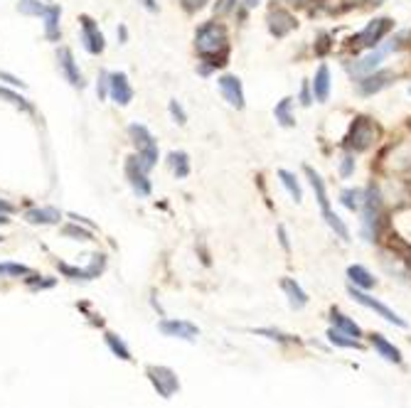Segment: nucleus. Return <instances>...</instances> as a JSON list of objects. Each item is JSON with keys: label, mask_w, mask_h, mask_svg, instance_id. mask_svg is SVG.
<instances>
[{"label": "nucleus", "mask_w": 411, "mask_h": 408, "mask_svg": "<svg viewBox=\"0 0 411 408\" xmlns=\"http://www.w3.org/2000/svg\"><path fill=\"white\" fill-rule=\"evenodd\" d=\"M195 49L199 57H227L229 52V37L222 23H202L195 32Z\"/></svg>", "instance_id": "obj_1"}, {"label": "nucleus", "mask_w": 411, "mask_h": 408, "mask_svg": "<svg viewBox=\"0 0 411 408\" xmlns=\"http://www.w3.org/2000/svg\"><path fill=\"white\" fill-rule=\"evenodd\" d=\"M305 175H308L310 187H313V192H315V200H318V204H320V212H323L325 224H327V227H330L332 231H335V234L340 236L342 241H350V231H347V227H345V222H342V219L337 217V214L330 209V200H327V190H325L323 178H320V175L315 173L313 168H305Z\"/></svg>", "instance_id": "obj_2"}, {"label": "nucleus", "mask_w": 411, "mask_h": 408, "mask_svg": "<svg viewBox=\"0 0 411 408\" xmlns=\"http://www.w3.org/2000/svg\"><path fill=\"white\" fill-rule=\"evenodd\" d=\"M380 219H382V195L375 187H370V192H365V204H362V236L370 244L377 239Z\"/></svg>", "instance_id": "obj_3"}, {"label": "nucleus", "mask_w": 411, "mask_h": 408, "mask_svg": "<svg viewBox=\"0 0 411 408\" xmlns=\"http://www.w3.org/2000/svg\"><path fill=\"white\" fill-rule=\"evenodd\" d=\"M79 40H81V47H84L91 57H99V54H104V49H107V37L99 30V23L91 15H79Z\"/></svg>", "instance_id": "obj_4"}, {"label": "nucleus", "mask_w": 411, "mask_h": 408, "mask_svg": "<svg viewBox=\"0 0 411 408\" xmlns=\"http://www.w3.org/2000/svg\"><path fill=\"white\" fill-rule=\"evenodd\" d=\"M124 173H126V180H129L133 195H136L138 200H146V197H151V195H153V182H151V178H148V175H151V173H146V170H143L141 165H138L136 153L126 158V163H124Z\"/></svg>", "instance_id": "obj_5"}, {"label": "nucleus", "mask_w": 411, "mask_h": 408, "mask_svg": "<svg viewBox=\"0 0 411 408\" xmlns=\"http://www.w3.org/2000/svg\"><path fill=\"white\" fill-rule=\"evenodd\" d=\"M57 67H59V74L64 76V81L74 89H84L86 81H84V74L79 69V62L74 59V52L69 47H59L57 49Z\"/></svg>", "instance_id": "obj_6"}, {"label": "nucleus", "mask_w": 411, "mask_h": 408, "mask_svg": "<svg viewBox=\"0 0 411 408\" xmlns=\"http://www.w3.org/2000/svg\"><path fill=\"white\" fill-rule=\"evenodd\" d=\"M377 141V126L370 118H355L352 128L347 136V148L350 151H367L372 143Z\"/></svg>", "instance_id": "obj_7"}, {"label": "nucleus", "mask_w": 411, "mask_h": 408, "mask_svg": "<svg viewBox=\"0 0 411 408\" xmlns=\"http://www.w3.org/2000/svg\"><path fill=\"white\" fill-rule=\"evenodd\" d=\"M347 293L352 295V300H357L360 305H365V307H370V310H375L380 317H385L387 322H392V325H397V327H407V320H402L397 315V312L392 310V307H387L385 302H380L377 297H372L367 293H362L360 288H355V285H350L347 288Z\"/></svg>", "instance_id": "obj_8"}, {"label": "nucleus", "mask_w": 411, "mask_h": 408, "mask_svg": "<svg viewBox=\"0 0 411 408\" xmlns=\"http://www.w3.org/2000/svg\"><path fill=\"white\" fill-rule=\"evenodd\" d=\"M148 379H151L155 391H158L163 399H170L175 391H180V379H177V374L168 367H148Z\"/></svg>", "instance_id": "obj_9"}, {"label": "nucleus", "mask_w": 411, "mask_h": 408, "mask_svg": "<svg viewBox=\"0 0 411 408\" xmlns=\"http://www.w3.org/2000/svg\"><path fill=\"white\" fill-rule=\"evenodd\" d=\"M217 86H219V93L224 96V101L229 103L232 108L242 111L247 106V96H244V86H242V79L234 74H222L217 79Z\"/></svg>", "instance_id": "obj_10"}, {"label": "nucleus", "mask_w": 411, "mask_h": 408, "mask_svg": "<svg viewBox=\"0 0 411 408\" xmlns=\"http://www.w3.org/2000/svg\"><path fill=\"white\" fill-rule=\"evenodd\" d=\"M133 86L126 71H109V98L116 106H129L133 101Z\"/></svg>", "instance_id": "obj_11"}, {"label": "nucleus", "mask_w": 411, "mask_h": 408, "mask_svg": "<svg viewBox=\"0 0 411 408\" xmlns=\"http://www.w3.org/2000/svg\"><path fill=\"white\" fill-rule=\"evenodd\" d=\"M394 27V23H392V18H377V20H372V23L365 27L362 32H360L357 37H355V45L357 47H380V42H382V37L387 35Z\"/></svg>", "instance_id": "obj_12"}, {"label": "nucleus", "mask_w": 411, "mask_h": 408, "mask_svg": "<svg viewBox=\"0 0 411 408\" xmlns=\"http://www.w3.org/2000/svg\"><path fill=\"white\" fill-rule=\"evenodd\" d=\"M394 47H397V45H394V40H392L390 45L372 49V52H370V54H365L362 59H357V62H352V64H350V71H352L355 76L372 74V71H377V67H380V64H382V59L387 57V52H392Z\"/></svg>", "instance_id": "obj_13"}, {"label": "nucleus", "mask_w": 411, "mask_h": 408, "mask_svg": "<svg viewBox=\"0 0 411 408\" xmlns=\"http://www.w3.org/2000/svg\"><path fill=\"white\" fill-rule=\"evenodd\" d=\"M158 330L165 335V337H177V340H185V342L197 340V335H199L197 325L187 322V320H160Z\"/></svg>", "instance_id": "obj_14"}, {"label": "nucleus", "mask_w": 411, "mask_h": 408, "mask_svg": "<svg viewBox=\"0 0 411 408\" xmlns=\"http://www.w3.org/2000/svg\"><path fill=\"white\" fill-rule=\"evenodd\" d=\"M392 79H394L392 71H372V74H365L357 79V91L362 96H372V93L387 89L392 84Z\"/></svg>", "instance_id": "obj_15"}, {"label": "nucleus", "mask_w": 411, "mask_h": 408, "mask_svg": "<svg viewBox=\"0 0 411 408\" xmlns=\"http://www.w3.org/2000/svg\"><path fill=\"white\" fill-rule=\"evenodd\" d=\"M59 20H62V8L49 3L42 15V30H44V40L47 42L62 40V25H59Z\"/></svg>", "instance_id": "obj_16"}, {"label": "nucleus", "mask_w": 411, "mask_h": 408, "mask_svg": "<svg viewBox=\"0 0 411 408\" xmlns=\"http://www.w3.org/2000/svg\"><path fill=\"white\" fill-rule=\"evenodd\" d=\"M296 25H298L296 18H293L288 10H283V8H271L269 10V30H271V35L286 37Z\"/></svg>", "instance_id": "obj_17"}, {"label": "nucleus", "mask_w": 411, "mask_h": 408, "mask_svg": "<svg viewBox=\"0 0 411 408\" xmlns=\"http://www.w3.org/2000/svg\"><path fill=\"white\" fill-rule=\"evenodd\" d=\"M64 214L57 207H30L25 212L27 224H40V227H52V224L62 222Z\"/></svg>", "instance_id": "obj_18"}, {"label": "nucleus", "mask_w": 411, "mask_h": 408, "mask_svg": "<svg viewBox=\"0 0 411 408\" xmlns=\"http://www.w3.org/2000/svg\"><path fill=\"white\" fill-rule=\"evenodd\" d=\"M310 86H313V101L325 103L327 96H330V69H327L325 64H320L318 67L313 81H310Z\"/></svg>", "instance_id": "obj_19"}, {"label": "nucleus", "mask_w": 411, "mask_h": 408, "mask_svg": "<svg viewBox=\"0 0 411 408\" xmlns=\"http://www.w3.org/2000/svg\"><path fill=\"white\" fill-rule=\"evenodd\" d=\"M0 98H3L5 103H10V106H15L22 113L35 116V103H32L30 98L22 96V93L15 91L13 86H3V84H0Z\"/></svg>", "instance_id": "obj_20"}, {"label": "nucleus", "mask_w": 411, "mask_h": 408, "mask_svg": "<svg viewBox=\"0 0 411 408\" xmlns=\"http://www.w3.org/2000/svg\"><path fill=\"white\" fill-rule=\"evenodd\" d=\"M165 163H168L170 173L175 175V180H185L190 175V155L185 151H170Z\"/></svg>", "instance_id": "obj_21"}, {"label": "nucleus", "mask_w": 411, "mask_h": 408, "mask_svg": "<svg viewBox=\"0 0 411 408\" xmlns=\"http://www.w3.org/2000/svg\"><path fill=\"white\" fill-rule=\"evenodd\" d=\"M281 288H283V293L288 295V302H291L293 310H301V307L308 305V293H305V290L293 278H283Z\"/></svg>", "instance_id": "obj_22"}, {"label": "nucleus", "mask_w": 411, "mask_h": 408, "mask_svg": "<svg viewBox=\"0 0 411 408\" xmlns=\"http://www.w3.org/2000/svg\"><path fill=\"white\" fill-rule=\"evenodd\" d=\"M370 342H372V347H375V350L380 352V355L385 357L387 362H392V364H402V352H399L397 347H394L387 337H382V335H372Z\"/></svg>", "instance_id": "obj_23"}, {"label": "nucleus", "mask_w": 411, "mask_h": 408, "mask_svg": "<svg viewBox=\"0 0 411 408\" xmlns=\"http://www.w3.org/2000/svg\"><path fill=\"white\" fill-rule=\"evenodd\" d=\"M126 133H129V141L133 143L136 151H141L143 146H148V143L155 141L153 133L148 131V126H143V123H131L129 128H126Z\"/></svg>", "instance_id": "obj_24"}, {"label": "nucleus", "mask_w": 411, "mask_h": 408, "mask_svg": "<svg viewBox=\"0 0 411 408\" xmlns=\"http://www.w3.org/2000/svg\"><path fill=\"white\" fill-rule=\"evenodd\" d=\"M340 202L350 212H360L365 204V190L362 187H347V190L340 192Z\"/></svg>", "instance_id": "obj_25"}, {"label": "nucleus", "mask_w": 411, "mask_h": 408, "mask_svg": "<svg viewBox=\"0 0 411 408\" xmlns=\"http://www.w3.org/2000/svg\"><path fill=\"white\" fill-rule=\"evenodd\" d=\"M347 275H350V280L355 283V288H375V283H377L375 275H372L365 266H360V263L350 266L347 268Z\"/></svg>", "instance_id": "obj_26"}, {"label": "nucleus", "mask_w": 411, "mask_h": 408, "mask_svg": "<svg viewBox=\"0 0 411 408\" xmlns=\"http://www.w3.org/2000/svg\"><path fill=\"white\" fill-rule=\"evenodd\" d=\"M62 236L71 241H94V229H89L79 222H69L62 227Z\"/></svg>", "instance_id": "obj_27"}, {"label": "nucleus", "mask_w": 411, "mask_h": 408, "mask_svg": "<svg viewBox=\"0 0 411 408\" xmlns=\"http://www.w3.org/2000/svg\"><path fill=\"white\" fill-rule=\"evenodd\" d=\"M332 325H335V330H340V332L350 335V337H362V330H360V325L355 322V320H350L347 315H342V312L332 310Z\"/></svg>", "instance_id": "obj_28"}, {"label": "nucleus", "mask_w": 411, "mask_h": 408, "mask_svg": "<svg viewBox=\"0 0 411 408\" xmlns=\"http://www.w3.org/2000/svg\"><path fill=\"white\" fill-rule=\"evenodd\" d=\"M291 106H293V98L291 96L281 98V101L274 106V116H276V121H279L283 128H291V126H296V118H293V113H291Z\"/></svg>", "instance_id": "obj_29"}, {"label": "nucleus", "mask_w": 411, "mask_h": 408, "mask_svg": "<svg viewBox=\"0 0 411 408\" xmlns=\"http://www.w3.org/2000/svg\"><path fill=\"white\" fill-rule=\"evenodd\" d=\"M279 178H281V185L288 190V195H291V200L296 202H303V190H301V182L293 173H288V170H279Z\"/></svg>", "instance_id": "obj_30"}, {"label": "nucleus", "mask_w": 411, "mask_h": 408, "mask_svg": "<svg viewBox=\"0 0 411 408\" xmlns=\"http://www.w3.org/2000/svg\"><path fill=\"white\" fill-rule=\"evenodd\" d=\"M47 5V0H18V13L27 18H42Z\"/></svg>", "instance_id": "obj_31"}, {"label": "nucleus", "mask_w": 411, "mask_h": 408, "mask_svg": "<svg viewBox=\"0 0 411 408\" xmlns=\"http://www.w3.org/2000/svg\"><path fill=\"white\" fill-rule=\"evenodd\" d=\"M107 345H109V350L114 352L116 357H119V359H124V362H131L133 357H131V350L129 347H126V342L119 337V335H114V332H107Z\"/></svg>", "instance_id": "obj_32"}, {"label": "nucleus", "mask_w": 411, "mask_h": 408, "mask_svg": "<svg viewBox=\"0 0 411 408\" xmlns=\"http://www.w3.org/2000/svg\"><path fill=\"white\" fill-rule=\"evenodd\" d=\"M327 340H330L332 345H337V347H350V350H357V347H360L357 337H350V335L340 332V330H335V327L327 332Z\"/></svg>", "instance_id": "obj_33"}, {"label": "nucleus", "mask_w": 411, "mask_h": 408, "mask_svg": "<svg viewBox=\"0 0 411 408\" xmlns=\"http://www.w3.org/2000/svg\"><path fill=\"white\" fill-rule=\"evenodd\" d=\"M32 271L22 263H0V278H20V275H30Z\"/></svg>", "instance_id": "obj_34"}, {"label": "nucleus", "mask_w": 411, "mask_h": 408, "mask_svg": "<svg viewBox=\"0 0 411 408\" xmlns=\"http://www.w3.org/2000/svg\"><path fill=\"white\" fill-rule=\"evenodd\" d=\"M57 268H59V273L66 275L69 280H91L86 268H76V266H69V263H62V261L57 263Z\"/></svg>", "instance_id": "obj_35"}, {"label": "nucleus", "mask_w": 411, "mask_h": 408, "mask_svg": "<svg viewBox=\"0 0 411 408\" xmlns=\"http://www.w3.org/2000/svg\"><path fill=\"white\" fill-rule=\"evenodd\" d=\"M168 113H170V118H173V123H177V126L187 123V111L182 108V103L177 101V98H170L168 101Z\"/></svg>", "instance_id": "obj_36"}, {"label": "nucleus", "mask_w": 411, "mask_h": 408, "mask_svg": "<svg viewBox=\"0 0 411 408\" xmlns=\"http://www.w3.org/2000/svg\"><path fill=\"white\" fill-rule=\"evenodd\" d=\"M104 268H107V253H94V256H91V263H89V266H86L89 278H99V275L104 273Z\"/></svg>", "instance_id": "obj_37"}, {"label": "nucleus", "mask_w": 411, "mask_h": 408, "mask_svg": "<svg viewBox=\"0 0 411 408\" xmlns=\"http://www.w3.org/2000/svg\"><path fill=\"white\" fill-rule=\"evenodd\" d=\"M96 96H99V101H107V98H109V71H107V69L99 71V79H96Z\"/></svg>", "instance_id": "obj_38"}, {"label": "nucleus", "mask_w": 411, "mask_h": 408, "mask_svg": "<svg viewBox=\"0 0 411 408\" xmlns=\"http://www.w3.org/2000/svg\"><path fill=\"white\" fill-rule=\"evenodd\" d=\"M0 81H5L8 86H13V89H25V81L20 79V76H15V74H10V71H5V69H0Z\"/></svg>", "instance_id": "obj_39"}, {"label": "nucleus", "mask_w": 411, "mask_h": 408, "mask_svg": "<svg viewBox=\"0 0 411 408\" xmlns=\"http://www.w3.org/2000/svg\"><path fill=\"white\" fill-rule=\"evenodd\" d=\"M239 5V0H217V5H214V13L217 15H227V13H232Z\"/></svg>", "instance_id": "obj_40"}, {"label": "nucleus", "mask_w": 411, "mask_h": 408, "mask_svg": "<svg viewBox=\"0 0 411 408\" xmlns=\"http://www.w3.org/2000/svg\"><path fill=\"white\" fill-rule=\"evenodd\" d=\"M207 3L209 0H180V5L185 8V13H197V10H202Z\"/></svg>", "instance_id": "obj_41"}, {"label": "nucleus", "mask_w": 411, "mask_h": 408, "mask_svg": "<svg viewBox=\"0 0 411 408\" xmlns=\"http://www.w3.org/2000/svg\"><path fill=\"white\" fill-rule=\"evenodd\" d=\"M355 173V155H345L340 160V175L342 178H350Z\"/></svg>", "instance_id": "obj_42"}, {"label": "nucleus", "mask_w": 411, "mask_h": 408, "mask_svg": "<svg viewBox=\"0 0 411 408\" xmlns=\"http://www.w3.org/2000/svg\"><path fill=\"white\" fill-rule=\"evenodd\" d=\"M257 335H266L269 340H279V342H288L286 335H281L279 330H254Z\"/></svg>", "instance_id": "obj_43"}, {"label": "nucleus", "mask_w": 411, "mask_h": 408, "mask_svg": "<svg viewBox=\"0 0 411 408\" xmlns=\"http://www.w3.org/2000/svg\"><path fill=\"white\" fill-rule=\"evenodd\" d=\"M15 212H18V207H15L13 202H8V200H3V197H0V214H8V217H13Z\"/></svg>", "instance_id": "obj_44"}, {"label": "nucleus", "mask_w": 411, "mask_h": 408, "mask_svg": "<svg viewBox=\"0 0 411 408\" xmlns=\"http://www.w3.org/2000/svg\"><path fill=\"white\" fill-rule=\"evenodd\" d=\"M138 3L143 5V8L148 10V13H158L160 10V5H158V0H138Z\"/></svg>", "instance_id": "obj_45"}, {"label": "nucleus", "mask_w": 411, "mask_h": 408, "mask_svg": "<svg viewBox=\"0 0 411 408\" xmlns=\"http://www.w3.org/2000/svg\"><path fill=\"white\" fill-rule=\"evenodd\" d=\"M116 35H119V42H121V45H126V42H129V27H126V25H119Z\"/></svg>", "instance_id": "obj_46"}, {"label": "nucleus", "mask_w": 411, "mask_h": 408, "mask_svg": "<svg viewBox=\"0 0 411 408\" xmlns=\"http://www.w3.org/2000/svg\"><path fill=\"white\" fill-rule=\"evenodd\" d=\"M279 239H281V246L286 251H291V244H288V236H286V229L283 227H279Z\"/></svg>", "instance_id": "obj_47"}, {"label": "nucleus", "mask_w": 411, "mask_h": 408, "mask_svg": "<svg viewBox=\"0 0 411 408\" xmlns=\"http://www.w3.org/2000/svg\"><path fill=\"white\" fill-rule=\"evenodd\" d=\"M239 3H242L244 10H252V8H257V5H259V0H239Z\"/></svg>", "instance_id": "obj_48"}, {"label": "nucleus", "mask_w": 411, "mask_h": 408, "mask_svg": "<svg viewBox=\"0 0 411 408\" xmlns=\"http://www.w3.org/2000/svg\"><path fill=\"white\" fill-rule=\"evenodd\" d=\"M283 3H288V5H305L308 0H283Z\"/></svg>", "instance_id": "obj_49"}, {"label": "nucleus", "mask_w": 411, "mask_h": 408, "mask_svg": "<svg viewBox=\"0 0 411 408\" xmlns=\"http://www.w3.org/2000/svg\"><path fill=\"white\" fill-rule=\"evenodd\" d=\"M0 224H10V217H8V214H0Z\"/></svg>", "instance_id": "obj_50"}, {"label": "nucleus", "mask_w": 411, "mask_h": 408, "mask_svg": "<svg viewBox=\"0 0 411 408\" xmlns=\"http://www.w3.org/2000/svg\"><path fill=\"white\" fill-rule=\"evenodd\" d=\"M370 3H375V5H380V3H382V0H370Z\"/></svg>", "instance_id": "obj_51"}, {"label": "nucleus", "mask_w": 411, "mask_h": 408, "mask_svg": "<svg viewBox=\"0 0 411 408\" xmlns=\"http://www.w3.org/2000/svg\"><path fill=\"white\" fill-rule=\"evenodd\" d=\"M409 96H411V86H409Z\"/></svg>", "instance_id": "obj_52"}, {"label": "nucleus", "mask_w": 411, "mask_h": 408, "mask_svg": "<svg viewBox=\"0 0 411 408\" xmlns=\"http://www.w3.org/2000/svg\"><path fill=\"white\" fill-rule=\"evenodd\" d=\"M0 241H3V236H0Z\"/></svg>", "instance_id": "obj_53"}, {"label": "nucleus", "mask_w": 411, "mask_h": 408, "mask_svg": "<svg viewBox=\"0 0 411 408\" xmlns=\"http://www.w3.org/2000/svg\"><path fill=\"white\" fill-rule=\"evenodd\" d=\"M47 3H49V0H47Z\"/></svg>", "instance_id": "obj_54"}]
</instances>
